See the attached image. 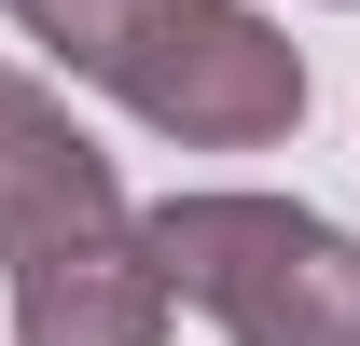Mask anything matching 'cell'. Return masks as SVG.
<instances>
[{
	"instance_id": "cell-1",
	"label": "cell",
	"mask_w": 360,
	"mask_h": 346,
	"mask_svg": "<svg viewBox=\"0 0 360 346\" xmlns=\"http://www.w3.org/2000/svg\"><path fill=\"white\" fill-rule=\"evenodd\" d=\"M153 250L236 346H360V236L291 194H167Z\"/></svg>"
},
{
	"instance_id": "cell-2",
	"label": "cell",
	"mask_w": 360,
	"mask_h": 346,
	"mask_svg": "<svg viewBox=\"0 0 360 346\" xmlns=\"http://www.w3.org/2000/svg\"><path fill=\"white\" fill-rule=\"evenodd\" d=\"M167 305L180 277L153 250V222H84L14 263V346H167Z\"/></svg>"
},
{
	"instance_id": "cell-3",
	"label": "cell",
	"mask_w": 360,
	"mask_h": 346,
	"mask_svg": "<svg viewBox=\"0 0 360 346\" xmlns=\"http://www.w3.org/2000/svg\"><path fill=\"white\" fill-rule=\"evenodd\" d=\"M84 222H125L111 153H97L28 70H0V263L56 250V236H84Z\"/></svg>"
},
{
	"instance_id": "cell-4",
	"label": "cell",
	"mask_w": 360,
	"mask_h": 346,
	"mask_svg": "<svg viewBox=\"0 0 360 346\" xmlns=\"http://www.w3.org/2000/svg\"><path fill=\"white\" fill-rule=\"evenodd\" d=\"M14 14H28V28H42V14H56V0H14Z\"/></svg>"
}]
</instances>
